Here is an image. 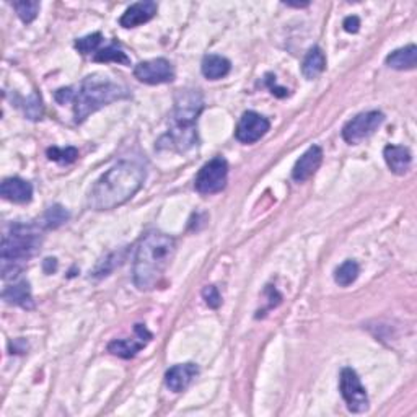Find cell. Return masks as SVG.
I'll list each match as a JSON object with an SVG mask.
<instances>
[{
    "mask_svg": "<svg viewBox=\"0 0 417 417\" xmlns=\"http://www.w3.org/2000/svg\"><path fill=\"white\" fill-rule=\"evenodd\" d=\"M145 168L142 165L119 162L108 170L90 191L88 205L93 210H109L128 203L142 188L145 181Z\"/></svg>",
    "mask_w": 417,
    "mask_h": 417,
    "instance_id": "6da1fadb",
    "label": "cell"
},
{
    "mask_svg": "<svg viewBox=\"0 0 417 417\" xmlns=\"http://www.w3.org/2000/svg\"><path fill=\"white\" fill-rule=\"evenodd\" d=\"M177 253V243L162 232H149L139 241L134 258V284L149 292L158 287Z\"/></svg>",
    "mask_w": 417,
    "mask_h": 417,
    "instance_id": "7a4b0ae2",
    "label": "cell"
},
{
    "mask_svg": "<svg viewBox=\"0 0 417 417\" xmlns=\"http://www.w3.org/2000/svg\"><path fill=\"white\" fill-rule=\"evenodd\" d=\"M129 90L103 75H90L80 85L74 98L75 123H83L90 114L118 100L129 98Z\"/></svg>",
    "mask_w": 417,
    "mask_h": 417,
    "instance_id": "3957f363",
    "label": "cell"
},
{
    "mask_svg": "<svg viewBox=\"0 0 417 417\" xmlns=\"http://www.w3.org/2000/svg\"><path fill=\"white\" fill-rule=\"evenodd\" d=\"M203 108L204 100L198 90H181L177 95L172 114V130L168 135L175 149L184 152L198 142L196 123Z\"/></svg>",
    "mask_w": 417,
    "mask_h": 417,
    "instance_id": "277c9868",
    "label": "cell"
},
{
    "mask_svg": "<svg viewBox=\"0 0 417 417\" xmlns=\"http://www.w3.org/2000/svg\"><path fill=\"white\" fill-rule=\"evenodd\" d=\"M41 246V230L34 225L17 224L10 228V232L2 240V256L4 264H10L13 268V274L22 269L23 261L33 258Z\"/></svg>",
    "mask_w": 417,
    "mask_h": 417,
    "instance_id": "5b68a950",
    "label": "cell"
},
{
    "mask_svg": "<svg viewBox=\"0 0 417 417\" xmlns=\"http://www.w3.org/2000/svg\"><path fill=\"white\" fill-rule=\"evenodd\" d=\"M228 163L222 157H215L199 170L194 186L199 194H217L227 186Z\"/></svg>",
    "mask_w": 417,
    "mask_h": 417,
    "instance_id": "8992f818",
    "label": "cell"
},
{
    "mask_svg": "<svg viewBox=\"0 0 417 417\" xmlns=\"http://www.w3.org/2000/svg\"><path fill=\"white\" fill-rule=\"evenodd\" d=\"M339 388L350 413L360 414L369 409V395H367L355 370L349 369V367L343 369L339 378Z\"/></svg>",
    "mask_w": 417,
    "mask_h": 417,
    "instance_id": "52a82bcc",
    "label": "cell"
},
{
    "mask_svg": "<svg viewBox=\"0 0 417 417\" xmlns=\"http://www.w3.org/2000/svg\"><path fill=\"white\" fill-rule=\"evenodd\" d=\"M385 116L381 111H367L353 118L343 129V139L350 145H355L370 137L383 124Z\"/></svg>",
    "mask_w": 417,
    "mask_h": 417,
    "instance_id": "ba28073f",
    "label": "cell"
},
{
    "mask_svg": "<svg viewBox=\"0 0 417 417\" xmlns=\"http://www.w3.org/2000/svg\"><path fill=\"white\" fill-rule=\"evenodd\" d=\"M135 78L147 85H160L170 83L175 80V70L170 60L158 57L152 60H144L135 65L134 69Z\"/></svg>",
    "mask_w": 417,
    "mask_h": 417,
    "instance_id": "9c48e42d",
    "label": "cell"
},
{
    "mask_svg": "<svg viewBox=\"0 0 417 417\" xmlns=\"http://www.w3.org/2000/svg\"><path fill=\"white\" fill-rule=\"evenodd\" d=\"M271 128V123L264 116H261L256 111H246L240 118L237 130H235V137L241 144H254L261 137L268 134Z\"/></svg>",
    "mask_w": 417,
    "mask_h": 417,
    "instance_id": "30bf717a",
    "label": "cell"
},
{
    "mask_svg": "<svg viewBox=\"0 0 417 417\" xmlns=\"http://www.w3.org/2000/svg\"><path fill=\"white\" fill-rule=\"evenodd\" d=\"M321 162H323V150H321V147H318V145H313V147L306 150V152L297 160V163H295V167L292 170L294 181L303 183V181L313 177L316 170L320 168Z\"/></svg>",
    "mask_w": 417,
    "mask_h": 417,
    "instance_id": "8fae6325",
    "label": "cell"
},
{
    "mask_svg": "<svg viewBox=\"0 0 417 417\" xmlns=\"http://www.w3.org/2000/svg\"><path fill=\"white\" fill-rule=\"evenodd\" d=\"M157 4L152 0H144V2H137L125 10L123 17H121L119 23L123 28H135L140 25L147 23L157 15Z\"/></svg>",
    "mask_w": 417,
    "mask_h": 417,
    "instance_id": "7c38bea8",
    "label": "cell"
},
{
    "mask_svg": "<svg viewBox=\"0 0 417 417\" xmlns=\"http://www.w3.org/2000/svg\"><path fill=\"white\" fill-rule=\"evenodd\" d=\"M199 375V367L196 364H178L165 375V383L173 393H181L193 383V380Z\"/></svg>",
    "mask_w": 417,
    "mask_h": 417,
    "instance_id": "4fadbf2b",
    "label": "cell"
},
{
    "mask_svg": "<svg viewBox=\"0 0 417 417\" xmlns=\"http://www.w3.org/2000/svg\"><path fill=\"white\" fill-rule=\"evenodd\" d=\"M0 194L10 203L27 204L33 198V186L22 178H7L0 186Z\"/></svg>",
    "mask_w": 417,
    "mask_h": 417,
    "instance_id": "5bb4252c",
    "label": "cell"
},
{
    "mask_svg": "<svg viewBox=\"0 0 417 417\" xmlns=\"http://www.w3.org/2000/svg\"><path fill=\"white\" fill-rule=\"evenodd\" d=\"M385 162L395 175H406L413 163V155L403 145H386L383 150Z\"/></svg>",
    "mask_w": 417,
    "mask_h": 417,
    "instance_id": "9a60e30c",
    "label": "cell"
},
{
    "mask_svg": "<svg viewBox=\"0 0 417 417\" xmlns=\"http://www.w3.org/2000/svg\"><path fill=\"white\" fill-rule=\"evenodd\" d=\"M230 69H232L230 60L224 56H219V54H209V56L203 59V64H200L203 75L207 80L224 78L225 75H228Z\"/></svg>",
    "mask_w": 417,
    "mask_h": 417,
    "instance_id": "2e32d148",
    "label": "cell"
},
{
    "mask_svg": "<svg viewBox=\"0 0 417 417\" xmlns=\"http://www.w3.org/2000/svg\"><path fill=\"white\" fill-rule=\"evenodd\" d=\"M4 300L10 305H18L25 310H32L34 303H33V297H32V290H29V284L27 280H22V282L10 285L4 290Z\"/></svg>",
    "mask_w": 417,
    "mask_h": 417,
    "instance_id": "e0dca14e",
    "label": "cell"
},
{
    "mask_svg": "<svg viewBox=\"0 0 417 417\" xmlns=\"http://www.w3.org/2000/svg\"><path fill=\"white\" fill-rule=\"evenodd\" d=\"M324 69H326V56L323 49L318 46L311 48L303 59V64H301V74H303V77L308 80H315L324 72Z\"/></svg>",
    "mask_w": 417,
    "mask_h": 417,
    "instance_id": "ac0fdd59",
    "label": "cell"
},
{
    "mask_svg": "<svg viewBox=\"0 0 417 417\" xmlns=\"http://www.w3.org/2000/svg\"><path fill=\"white\" fill-rule=\"evenodd\" d=\"M386 64L396 70H413L417 65V48L414 44H409L406 48L396 49L386 57Z\"/></svg>",
    "mask_w": 417,
    "mask_h": 417,
    "instance_id": "d6986e66",
    "label": "cell"
},
{
    "mask_svg": "<svg viewBox=\"0 0 417 417\" xmlns=\"http://www.w3.org/2000/svg\"><path fill=\"white\" fill-rule=\"evenodd\" d=\"M145 344H147V341L144 339H116L113 341V343H109L108 350L113 355H118V357L130 359L134 357Z\"/></svg>",
    "mask_w": 417,
    "mask_h": 417,
    "instance_id": "ffe728a7",
    "label": "cell"
},
{
    "mask_svg": "<svg viewBox=\"0 0 417 417\" xmlns=\"http://www.w3.org/2000/svg\"><path fill=\"white\" fill-rule=\"evenodd\" d=\"M359 274H360L359 264L353 259H348V261H344V263L341 264L338 269H336L334 280H336V284L341 285V287H349L350 284H354L355 280H357Z\"/></svg>",
    "mask_w": 417,
    "mask_h": 417,
    "instance_id": "44dd1931",
    "label": "cell"
},
{
    "mask_svg": "<svg viewBox=\"0 0 417 417\" xmlns=\"http://www.w3.org/2000/svg\"><path fill=\"white\" fill-rule=\"evenodd\" d=\"M93 60H97V62H118L130 65V59L128 57V54H125L116 43H111L109 46L100 49L93 56Z\"/></svg>",
    "mask_w": 417,
    "mask_h": 417,
    "instance_id": "7402d4cb",
    "label": "cell"
},
{
    "mask_svg": "<svg viewBox=\"0 0 417 417\" xmlns=\"http://www.w3.org/2000/svg\"><path fill=\"white\" fill-rule=\"evenodd\" d=\"M103 43V34L102 33H93L88 34V36H83L75 41V48L77 51L82 54V56H95L100 51V44Z\"/></svg>",
    "mask_w": 417,
    "mask_h": 417,
    "instance_id": "603a6c76",
    "label": "cell"
},
{
    "mask_svg": "<svg viewBox=\"0 0 417 417\" xmlns=\"http://www.w3.org/2000/svg\"><path fill=\"white\" fill-rule=\"evenodd\" d=\"M69 220V212L65 210L62 205H51L46 212H44L43 217V224L46 228H57L60 225L65 224Z\"/></svg>",
    "mask_w": 417,
    "mask_h": 417,
    "instance_id": "cb8c5ba5",
    "label": "cell"
},
{
    "mask_svg": "<svg viewBox=\"0 0 417 417\" xmlns=\"http://www.w3.org/2000/svg\"><path fill=\"white\" fill-rule=\"evenodd\" d=\"M13 8L23 23H32L38 17L39 12V2L33 0H23V2H15Z\"/></svg>",
    "mask_w": 417,
    "mask_h": 417,
    "instance_id": "d4e9b609",
    "label": "cell"
},
{
    "mask_svg": "<svg viewBox=\"0 0 417 417\" xmlns=\"http://www.w3.org/2000/svg\"><path fill=\"white\" fill-rule=\"evenodd\" d=\"M48 158L53 160V162L69 165V163H74L75 160L78 158V150L75 147H65V149L51 147L48 149Z\"/></svg>",
    "mask_w": 417,
    "mask_h": 417,
    "instance_id": "484cf974",
    "label": "cell"
},
{
    "mask_svg": "<svg viewBox=\"0 0 417 417\" xmlns=\"http://www.w3.org/2000/svg\"><path fill=\"white\" fill-rule=\"evenodd\" d=\"M25 114L33 121L43 118V103L41 98H39L36 93L32 95V97L27 100V103H25Z\"/></svg>",
    "mask_w": 417,
    "mask_h": 417,
    "instance_id": "4316f807",
    "label": "cell"
},
{
    "mask_svg": "<svg viewBox=\"0 0 417 417\" xmlns=\"http://www.w3.org/2000/svg\"><path fill=\"white\" fill-rule=\"evenodd\" d=\"M203 297L205 300V303L214 310H217L219 306L222 305V295H220L219 289L215 287V285H207V287H204Z\"/></svg>",
    "mask_w": 417,
    "mask_h": 417,
    "instance_id": "83f0119b",
    "label": "cell"
},
{
    "mask_svg": "<svg viewBox=\"0 0 417 417\" xmlns=\"http://www.w3.org/2000/svg\"><path fill=\"white\" fill-rule=\"evenodd\" d=\"M266 83H268L269 90L273 92V95H275V97L284 98V97H287V95H289L287 90L282 88V87H278V85H275V77H273L271 74L266 75Z\"/></svg>",
    "mask_w": 417,
    "mask_h": 417,
    "instance_id": "f1b7e54d",
    "label": "cell"
},
{
    "mask_svg": "<svg viewBox=\"0 0 417 417\" xmlns=\"http://www.w3.org/2000/svg\"><path fill=\"white\" fill-rule=\"evenodd\" d=\"M74 98H75V92L72 88H60L56 92V100L60 104L74 102Z\"/></svg>",
    "mask_w": 417,
    "mask_h": 417,
    "instance_id": "f546056e",
    "label": "cell"
},
{
    "mask_svg": "<svg viewBox=\"0 0 417 417\" xmlns=\"http://www.w3.org/2000/svg\"><path fill=\"white\" fill-rule=\"evenodd\" d=\"M343 27H344V29L348 33H357L359 32V27H360V20L355 17H348L344 20V23H343Z\"/></svg>",
    "mask_w": 417,
    "mask_h": 417,
    "instance_id": "4dcf8cb0",
    "label": "cell"
},
{
    "mask_svg": "<svg viewBox=\"0 0 417 417\" xmlns=\"http://www.w3.org/2000/svg\"><path fill=\"white\" fill-rule=\"evenodd\" d=\"M56 268H57V261L54 258L53 259L48 258L44 261V271H46L48 274H53V271H56Z\"/></svg>",
    "mask_w": 417,
    "mask_h": 417,
    "instance_id": "1f68e13d",
    "label": "cell"
},
{
    "mask_svg": "<svg viewBox=\"0 0 417 417\" xmlns=\"http://www.w3.org/2000/svg\"><path fill=\"white\" fill-rule=\"evenodd\" d=\"M285 5H289V7H297V8H300V7H306V5H308V4H285Z\"/></svg>",
    "mask_w": 417,
    "mask_h": 417,
    "instance_id": "d6a6232c",
    "label": "cell"
}]
</instances>
